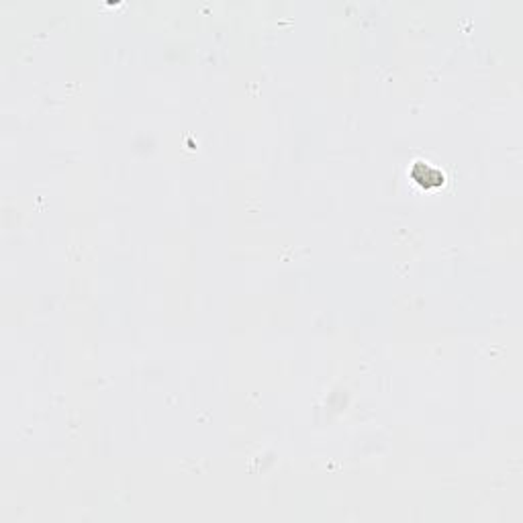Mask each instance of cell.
<instances>
[{
  "label": "cell",
  "instance_id": "6da1fadb",
  "mask_svg": "<svg viewBox=\"0 0 523 523\" xmlns=\"http://www.w3.org/2000/svg\"><path fill=\"white\" fill-rule=\"evenodd\" d=\"M411 176H413L419 184H423L425 188L443 184V174H441L437 168L430 166L428 162H415V166L411 168Z\"/></svg>",
  "mask_w": 523,
  "mask_h": 523
}]
</instances>
